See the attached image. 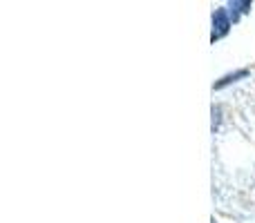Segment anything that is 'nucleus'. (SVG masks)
Segmentation results:
<instances>
[{"instance_id":"1","label":"nucleus","mask_w":255,"mask_h":223,"mask_svg":"<svg viewBox=\"0 0 255 223\" xmlns=\"http://www.w3.org/2000/svg\"><path fill=\"white\" fill-rule=\"evenodd\" d=\"M229 29H231V20H229L226 9H215V13H213V34H211V40L215 43V40L224 38V36L229 34Z\"/></svg>"},{"instance_id":"2","label":"nucleus","mask_w":255,"mask_h":223,"mask_svg":"<svg viewBox=\"0 0 255 223\" xmlns=\"http://www.w3.org/2000/svg\"><path fill=\"white\" fill-rule=\"evenodd\" d=\"M247 76H249V70H240V72H235V74H229V76H224L222 80H217L215 89H222V87H226V85L235 83V80H240V78H247Z\"/></svg>"},{"instance_id":"3","label":"nucleus","mask_w":255,"mask_h":223,"mask_svg":"<svg viewBox=\"0 0 255 223\" xmlns=\"http://www.w3.org/2000/svg\"><path fill=\"white\" fill-rule=\"evenodd\" d=\"M229 7H231V11H233V20H238L240 13L251 11V2H249V0H242V2H238V0H235V2H231Z\"/></svg>"},{"instance_id":"4","label":"nucleus","mask_w":255,"mask_h":223,"mask_svg":"<svg viewBox=\"0 0 255 223\" xmlns=\"http://www.w3.org/2000/svg\"><path fill=\"white\" fill-rule=\"evenodd\" d=\"M213 223H215V219H213Z\"/></svg>"}]
</instances>
